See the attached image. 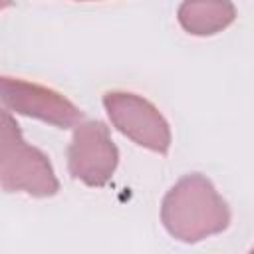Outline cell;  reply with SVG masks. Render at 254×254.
Wrapping results in <instances>:
<instances>
[{"label":"cell","instance_id":"cell-2","mask_svg":"<svg viewBox=\"0 0 254 254\" xmlns=\"http://www.w3.org/2000/svg\"><path fill=\"white\" fill-rule=\"evenodd\" d=\"M103 107L119 133L145 149L161 155L169 153V123L151 101L129 91H107L103 95Z\"/></svg>","mask_w":254,"mask_h":254},{"label":"cell","instance_id":"cell-3","mask_svg":"<svg viewBox=\"0 0 254 254\" xmlns=\"http://www.w3.org/2000/svg\"><path fill=\"white\" fill-rule=\"evenodd\" d=\"M119 163V151L103 121L75 125L67 147L69 175L87 187H103L111 181Z\"/></svg>","mask_w":254,"mask_h":254},{"label":"cell","instance_id":"cell-7","mask_svg":"<svg viewBox=\"0 0 254 254\" xmlns=\"http://www.w3.org/2000/svg\"><path fill=\"white\" fill-rule=\"evenodd\" d=\"M24 143L22 129L10 111L0 109V163L6 161Z\"/></svg>","mask_w":254,"mask_h":254},{"label":"cell","instance_id":"cell-1","mask_svg":"<svg viewBox=\"0 0 254 254\" xmlns=\"http://www.w3.org/2000/svg\"><path fill=\"white\" fill-rule=\"evenodd\" d=\"M161 220L175 240L194 244L226 230L230 208L206 177L190 173L179 179L165 194Z\"/></svg>","mask_w":254,"mask_h":254},{"label":"cell","instance_id":"cell-5","mask_svg":"<svg viewBox=\"0 0 254 254\" xmlns=\"http://www.w3.org/2000/svg\"><path fill=\"white\" fill-rule=\"evenodd\" d=\"M0 187L6 192H28L30 196H54L60 190L50 159L26 141L0 163Z\"/></svg>","mask_w":254,"mask_h":254},{"label":"cell","instance_id":"cell-9","mask_svg":"<svg viewBox=\"0 0 254 254\" xmlns=\"http://www.w3.org/2000/svg\"><path fill=\"white\" fill-rule=\"evenodd\" d=\"M81 2H85V0H81Z\"/></svg>","mask_w":254,"mask_h":254},{"label":"cell","instance_id":"cell-6","mask_svg":"<svg viewBox=\"0 0 254 254\" xmlns=\"http://www.w3.org/2000/svg\"><path fill=\"white\" fill-rule=\"evenodd\" d=\"M177 16L185 32L214 36L234 22L236 8L230 0H183Z\"/></svg>","mask_w":254,"mask_h":254},{"label":"cell","instance_id":"cell-4","mask_svg":"<svg viewBox=\"0 0 254 254\" xmlns=\"http://www.w3.org/2000/svg\"><path fill=\"white\" fill-rule=\"evenodd\" d=\"M0 103L10 111L40 119L60 129L75 127L83 119V111L60 91L20 77L0 75Z\"/></svg>","mask_w":254,"mask_h":254},{"label":"cell","instance_id":"cell-8","mask_svg":"<svg viewBox=\"0 0 254 254\" xmlns=\"http://www.w3.org/2000/svg\"><path fill=\"white\" fill-rule=\"evenodd\" d=\"M12 2H14V0H0V10H4V8H8V6H12Z\"/></svg>","mask_w":254,"mask_h":254}]
</instances>
